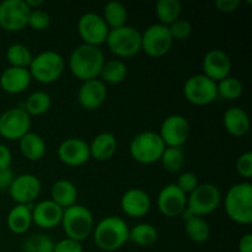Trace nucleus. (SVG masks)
I'll list each match as a JSON object with an SVG mask.
<instances>
[{
    "mask_svg": "<svg viewBox=\"0 0 252 252\" xmlns=\"http://www.w3.org/2000/svg\"><path fill=\"white\" fill-rule=\"evenodd\" d=\"M102 19L110 30L125 26L128 19L127 7L121 1H108L103 7Z\"/></svg>",
    "mask_w": 252,
    "mask_h": 252,
    "instance_id": "c85d7f7f",
    "label": "nucleus"
},
{
    "mask_svg": "<svg viewBox=\"0 0 252 252\" xmlns=\"http://www.w3.org/2000/svg\"><path fill=\"white\" fill-rule=\"evenodd\" d=\"M32 76L27 68L9 66L0 75V88L7 94H21L30 86Z\"/></svg>",
    "mask_w": 252,
    "mask_h": 252,
    "instance_id": "4be33fe9",
    "label": "nucleus"
},
{
    "mask_svg": "<svg viewBox=\"0 0 252 252\" xmlns=\"http://www.w3.org/2000/svg\"><path fill=\"white\" fill-rule=\"evenodd\" d=\"M63 212L52 199H46L32 207V223L42 229H53L62 223Z\"/></svg>",
    "mask_w": 252,
    "mask_h": 252,
    "instance_id": "aec40b11",
    "label": "nucleus"
},
{
    "mask_svg": "<svg viewBox=\"0 0 252 252\" xmlns=\"http://www.w3.org/2000/svg\"><path fill=\"white\" fill-rule=\"evenodd\" d=\"M107 97V86L100 79L83 81L78 91V102L88 111L97 110Z\"/></svg>",
    "mask_w": 252,
    "mask_h": 252,
    "instance_id": "a211bd4d",
    "label": "nucleus"
},
{
    "mask_svg": "<svg viewBox=\"0 0 252 252\" xmlns=\"http://www.w3.org/2000/svg\"><path fill=\"white\" fill-rule=\"evenodd\" d=\"M32 224L31 204H15L6 217V225L11 233L21 235L30 229Z\"/></svg>",
    "mask_w": 252,
    "mask_h": 252,
    "instance_id": "b1692460",
    "label": "nucleus"
},
{
    "mask_svg": "<svg viewBox=\"0 0 252 252\" xmlns=\"http://www.w3.org/2000/svg\"><path fill=\"white\" fill-rule=\"evenodd\" d=\"M12 155L9 148L4 144H0V170H7L11 166Z\"/></svg>",
    "mask_w": 252,
    "mask_h": 252,
    "instance_id": "c03bdc74",
    "label": "nucleus"
},
{
    "mask_svg": "<svg viewBox=\"0 0 252 252\" xmlns=\"http://www.w3.org/2000/svg\"><path fill=\"white\" fill-rule=\"evenodd\" d=\"M152 207L149 194L140 189H130L121 198V208L130 218H142Z\"/></svg>",
    "mask_w": 252,
    "mask_h": 252,
    "instance_id": "412c9836",
    "label": "nucleus"
},
{
    "mask_svg": "<svg viewBox=\"0 0 252 252\" xmlns=\"http://www.w3.org/2000/svg\"><path fill=\"white\" fill-rule=\"evenodd\" d=\"M236 171L244 179L252 176V153L248 152L241 154L236 160Z\"/></svg>",
    "mask_w": 252,
    "mask_h": 252,
    "instance_id": "a19ab883",
    "label": "nucleus"
},
{
    "mask_svg": "<svg viewBox=\"0 0 252 252\" xmlns=\"http://www.w3.org/2000/svg\"><path fill=\"white\" fill-rule=\"evenodd\" d=\"M129 240L143 248H148L157 243L158 230L149 223L138 224L134 228L129 229Z\"/></svg>",
    "mask_w": 252,
    "mask_h": 252,
    "instance_id": "473e14b6",
    "label": "nucleus"
},
{
    "mask_svg": "<svg viewBox=\"0 0 252 252\" xmlns=\"http://www.w3.org/2000/svg\"><path fill=\"white\" fill-rule=\"evenodd\" d=\"M221 194L213 184H199L194 191L187 196V212L192 216L204 217L213 213L219 207Z\"/></svg>",
    "mask_w": 252,
    "mask_h": 252,
    "instance_id": "6e6552de",
    "label": "nucleus"
},
{
    "mask_svg": "<svg viewBox=\"0 0 252 252\" xmlns=\"http://www.w3.org/2000/svg\"><path fill=\"white\" fill-rule=\"evenodd\" d=\"M184 95L187 101L193 105H209L218 97L217 83L204 74H196L185 81Z\"/></svg>",
    "mask_w": 252,
    "mask_h": 252,
    "instance_id": "1a4fd4ad",
    "label": "nucleus"
},
{
    "mask_svg": "<svg viewBox=\"0 0 252 252\" xmlns=\"http://www.w3.org/2000/svg\"><path fill=\"white\" fill-rule=\"evenodd\" d=\"M58 158L63 164L68 166H81L86 164L91 158L89 143L81 138H68L59 144Z\"/></svg>",
    "mask_w": 252,
    "mask_h": 252,
    "instance_id": "f3484780",
    "label": "nucleus"
},
{
    "mask_svg": "<svg viewBox=\"0 0 252 252\" xmlns=\"http://www.w3.org/2000/svg\"><path fill=\"white\" fill-rule=\"evenodd\" d=\"M78 32L84 43L100 47L102 43H106L110 29L101 15L85 12L78 21Z\"/></svg>",
    "mask_w": 252,
    "mask_h": 252,
    "instance_id": "f8f14e48",
    "label": "nucleus"
},
{
    "mask_svg": "<svg viewBox=\"0 0 252 252\" xmlns=\"http://www.w3.org/2000/svg\"><path fill=\"white\" fill-rule=\"evenodd\" d=\"M224 208L233 221L249 225L252 223V185L250 182L235 184L228 189Z\"/></svg>",
    "mask_w": 252,
    "mask_h": 252,
    "instance_id": "7ed1b4c3",
    "label": "nucleus"
},
{
    "mask_svg": "<svg viewBox=\"0 0 252 252\" xmlns=\"http://www.w3.org/2000/svg\"><path fill=\"white\" fill-rule=\"evenodd\" d=\"M166 145L159 133L142 132L135 135L129 144V154L139 164L149 165L159 161Z\"/></svg>",
    "mask_w": 252,
    "mask_h": 252,
    "instance_id": "423d86ee",
    "label": "nucleus"
},
{
    "mask_svg": "<svg viewBox=\"0 0 252 252\" xmlns=\"http://www.w3.org/2000/svg\"><path fill=\"white\" fill-rule=\"evenodd\" d=\"M155 11L160 24L170 26L181 16L182 4L180 0H159L155 6Z\"/></svg>",
    "mask_w": 252,
    "mask_h": 252,
    "instance_id": "7c9ffc66",
    "label": "nucleus"
},
{
    "mask_svg": "<svg viewBox=\"0 0 252 252\" xmlns=\"http://www.w3.org/2000/svg\"><path fill=\"white\" fill-rule=\"evenodd\" d=\"M49 25H51V16L48 15V12L39 9H34L30 11L27 26L36 30V31H43V30L48 29Z\"/></svg>",
    "mask_w": 252,
    "mask_h": 252,
    "instance_id": "4c0bfd02",
    "label": "nucleus"
},
{
    "mask_svg": "<svg viewBox=\"0 0 252 252\" xmlns=\"http://www.w3.org/2000/svg\"><path fill=\"white\" fill-rule=\"evenodd\" d=\"M41 189V181L36 175L21 174L15 176L9 193L16 204H31L39 196Z\"/></svg>",
    "mask_w": 252,
    "mask_h": 252,
    "instance_id": "dca6fc26",
    "label": "nucleus"
},
{
    "mask_svg": "<svg viewBox=\"0 0 252 252\" xmlns=\"http://www.w3.org/2000/svg\"><path fill=\"white\" fill-rule=\"evenodd\" d=\"M204 75L208 76L213 81L223 80L229 76L231 70V61L228 54L221 49H212L203 58Z\"/></svg>",
    "mask_w": 252,
    "mask_h": 252,
    "instance_id": "6ab92c4d",
    "label": "nucleus"
},
{
    "mask_svg": "<svg viewBox=\"0 0 252 252\" xmlns=\"http://www.w3.org/2000/svg\"><path fill=\"white\" fill-rule=\"evenodd\" d=\"M52 201L58 204L61 208L66 209L76 204L78 189L69 180H58L53 184L51 189Z\"/></svg>",
    "mask_w": 252,
    "mask_h": 252,
    "instance_id": "a878e982",
    "label": "nucleus"
},
{
    "mask_svg": "<svg viewBox=\"0 0 252 252\" xmlns=\"http://www.w3.org/2000/svg\"><path fill=\"white\" fill-rule=\"evenodd\" d=\"M174 39L169 27L161 24L150 25L142 32V51L153 58L165 56L171 49Z\"/></svg>",
    "mask_w": 252,
    "mask_h": 252,
    "instance_id": "9d476101",
    "label": "nucleus"
},
{
    "mask_svg": "<svg viewBox=\"0 0 252 252\" xmlns=\"http://www.w3.org/2000/svg\"><path fill=\"white\" fill-rule=\"evenodd\" d=\"M54 241L46 234H33L22 244V252H53Z\"/></svg>",
    "mask_w": 252,
    "mask_h": 252,
    "instance_id": "e433bc0d",
    "label": "nucleus"
},
{
    "mask_svg": "<svg viewBox=\"0 0 252 252\" xmlns=\"http://www.w3.org/2000/svg\"><path fill=\"white\" fill-rule=\"evenodd\" d=\"M182 216L185 217V230L187 236L197 244L206 243L211 236V228L208 223L202 217L189 214L187 209H185Z\"/></svg>",
    "mask_w": 252,
    "mask_h": 252,
    "instance_id": "bb28decb",
    "label": "nucleus"
},
{
    "mask_svg": "<svg viewBox=\"0 0 252 252\" xmlns=\"http://www.w3.org/2000/svg\"><path fill=\"white\" fill-rule=\"evenodd\" d=\"M158 208L167 218L181 216L187 207V194L176 184H169L161 189L158 196Z\"/></svg>",
    "mask_w": 252,
    "mask_h": 252,
    "instance_id": "2eb2a0df",
    "label": "nucleus"
},
{
    "mask_svg": "<svg viewBox=\"0 0 252 252\" xmlns=\"http://www.w3.org/2000/svg\"><path fill=\"white\" fill-rule=\"evenodd\" d=\"M64 66V59L58 52L44 51L32 58L29 70L32 79H36L38 83L52 84L61 78Z\"/></svg>",
    "mask_w": 252,
    "mask_h": 252,
    "instance_id": "0eeeda50",
    "label": "nucleus"
},
{
    "mask_svg": "<svg viewBox=\"0 0 252 252\" xmlns=\"http://www.w3.org/2000/svg\"><path fill=\"white\" fill-rule=\"evenodd\" d=\"M160 138L169 148H181L189 137V123L181 115H171L164 120L160 127Z\"/></svg>",
    "mask_w": 252,
    "mask_h": 252,
    "instance_id": "4468645a",
    "label": "nucleus"
},
{
    "mask_svg": "<svg viewBox=\"0 0 252 252\" xmlns=\"http://www.w3.org/2000/svg\"><path fill=\"white\" fill-rule=\"evenodd\" d=\"M20 150L27 160L37 161L46 155V142L37 133L29 132L19 140Z\"/></svg>",
    "mask_w": 252,
    "mask_h": 252,
    "instance_id": "cd10ccee",
    "label": "nucleus"
},
{
    "mask_svg": "<svg viewBox=\"0 0 252 252\" xmlns=\"http://www.w3.org/2000/svg\"><path fill=\"white\" fill-rule=\"evenodd\" d=\"M31 128V117L20 107H12L0 115V135L6 140H20Z\"/></svg>",
    "mask_w": 252,
    "mask_h": 252,
    "instance_id": "9b49d317",
    "label": "nucleus"
},
{
    "mask_svg": "<svg viewBox=\"0 0 252 252\" xmlns=\"http://www.w3.org/2000/svg\"><path fill=\"white\" fill-rule=\"evenodd\" d=\"M93 236L94 243L100 250L113 252L120 250L129 240V228L121 217L108 216L96 224Z\"/></svg>",
    "mask_w": 252,
    "mask_h": 252,
    "instance_id": "f257e3e1",
    "label": "nucleus"
},
{
    "mask_svg": "<svg viewBox=\"0 0 252 252\" xmlns=\"http://www.w3.org/2000/svg\"><path fill=\"white\" fill-rule=\"evenodd\" d=\"M32 58L33 56H32L31 51L25 44L14 43L6 49V59L10 66L29 69Z\"/></svg>",
    "mask_w": 252,
    "mask_h": 252,
    "instance_id": "72a5a7b5",
    "label": "nucleus"
},
{
    "mask_svg": "<svg viewBox=\"0 0 252 252\" xmlns=\"http://www.w3.org/2000/svg\"><path fill=\"white\" fill-rule=\"evenodd\" d=\"M162 167L169 172H179L185 164V152L182 148H165L159 160Z\"/></svg>",
    "mask_w": 252,
    "mask_h": 252,
    "instance_id": "c9c22d12",
    "label": "nucleus"
},
{
    "mask_svg": "<svg viewBox=\"0 0 252 252\" xmlns=\"http://www.w3.org/2000/svg\"><path fill=\"white\" fill-rule=\"evenodd\" d=\"M239 252H252V234L246 233L241 236L238 245Z\"/></svg>",
    "mask_w": 252,
    "mask_h": 252,
    "instance_id": "49530a36",
    "label": "nucleus"
},
{
    "mask_svg": "<svg viewBox=\"0 0 252 252\" xmlns=\"http://www.w3.org/2000/svg\"><path fill=\"white\" fill-rule=\"evenodd\" d=\"M106 44L118 58H130L142 51V32L125 25L108 32Z\"/></svg>",
    "mask_w": 252,
    "mask_h": 252,
    "instance_id": "39448f33",
    "label": "nucleus"
},
{
    "mask_svg": "<svg viewBox=\"0 0 252 252\" xmlns=\"http://www.w3.org/2000/svg\"><path fill=\"white\" fill-rule=\"evenodd\" d=\"M240 0H217L214 2L217 9L220 12H225V14H230L238 10V7L240 6Z\"/></svg>",
    "mask_w": 252,
    "mask_h": 252,
    "instance_id": "37998d69",
    "label": "nucleus"
},
{
    "mask_svg": "<svg viewBox=\"0 0 252 252\" xmlns=\"http://www.w3.org/2000/svg\"><path fill=\"white\" fill-rule=\"evenodd\" d=\"M90 155L97 161H106L115 155L117 150V138L110 132H102L96 135L89 144Z\"/></svg>",
    "mask_w": 252,
    "mask_h": 252,
    "instance_id": "393cba45",
    "label": "nucleus"
},
{
    "mask_svg": "<svg viewBox=\"0 0 252 252\" xmlns=\"http://www.w3.org/2000/svg\"><path fill=\"white\" fill-rule=\"evenodd\" d=\"M53 252H84V248L79 241L65 238L54 244Z\"/></svg>",
    "mask_w": 252,
    "mask_h": 252,
    "instance_id": "79ce46f5",
    "label": "nucleus"
},
{
    "mask_svg": "<svg viewBox=\"0 0 252 252\" xmlns=\"http://www.w3.org/2000/svg\"><path fill=\"white\" fill-rule=\"evenodd\" d=\"M223 125L229 134L234 137H244L250 129V118L245 110L234 106L224 112Z\"/></svg>",
    "mask_w": 252,
    "mask_h": 252,
    "instance_id": "5701e85b",
    "label": "nucleus"
},
{
    "mask_svg": "<svg viewBox=\"0 0 252 252\" xmlns=\"http://www.w3.org/2000/svg\"><path fill=\"white\" fill-rule=\"evenodd\" d=\"M30 11L25 0H4L0 2V27L9 32L21 31L27 26Z\"/></svg>",
    "mask_w": 252,
    "mask_h": 252,
    "instance_id": "ddd939ff",
    "label": "nucleus"
},
{
    "mask_svg": "<svg viewBox=\"0 0 252 252\" xmlns=\"http://www.w3.org/2000/svg\"><path fill=\"white\" fill-rule=\"evenodd\" d=\"M52 106V98L46 91H34L26 98L24 110L29 116H42L49 111Z\"/></svg>",
    "mask_w": 252,
    "mask_h": 252,
    "instance_id": "2f4dec72",
    "label": "nucleus"
},
{
    "mask_svg": "<svg viewBox=\"0 0 252 252\" xmlns=\"http://www.w3.org/2000/svg\"><path fill=\"white\" fill-rule=\"evenodd\" d=\"M61 225L66 238L81 243L93 234L95 228L93 213L90 209L81 204H74L64 209Z\"/></svg>",
    "mask_w": 252,
    "mask_h": 252,
    "instance_id": "20e7f679",
    "label": "nucleus"
},
{
    "mask_svg": "<svg viewBox=\"0 0 252 252\" xmlns=\"http://www.w3.org/2000/svg\"><path fill=\"white\" fill-rule=\"evenodd\" d=\"M14 179L15 175L12 170H0V191H5V189L9 191Z\"/></svg>",
    "mask_w": 252,
    "mask_h": 252,
    "instance_id": "a18cd8bd",
    "label": "nucleus"
},
{
    "mask_svg": "<svg viewBox=\"0 0 252 252\" xmlns=\"http://www.w3.org/2000/svg\"><path fill=\"white\" fill-rule=\"evenodd\" d=\"M217 93H218V96L223 97L224 100L233 101L243 95L244 85L238 78L229 75L217 83Z\"/></svg>",
    "mask_w": 252,
    "mask_h": 252,
    "instance_id": "f704fd0d",
    "label": "nucleus"
},
{
    "mask_svg": "<svg viewBox=\"0 0 252 252\" xmlns=\"http://www.w3.org/2000/svg\"><path fill=\"white\" fill-rule=\"evenodd\" d=\"M169 27L170 34H171L172 39H176V41H184V39L189 38L191 36L192 32V25L191 22L184 20L180 17L179 20H176L175 22H172Z\"/></svg>",
    "mask_w": 252,
    "mask_h": 252,
    "instance_id": "58836bf2",
    "label": "nucleus"
},
{
    "mask_svg": "<svg viewBox=\"0 0 252 252\" xmlns=\"http://www.w3.org/2000/svg\"><path fill=\"white\" fill-rule=\"evenodd\" d=\"M128 69L121 59H111L105 62L100 73V80L105 84H120L127 78Z\"/></svg>",
    "mask_w": 252,
    "mask_h": 252,
    "instance_id": "c756f323",
    "label": "nucleus"
},
{
    "mask_svg": "<svg viewBox=\"0 0 252 252\" xmlns=\"http://www.w3.org/2000/svg\"><path fill=\"white\" fill-rule=\"evenodd\" d=\"M105 64V56L100 47L80 44L76 47L69 58V69L75 78L81 81L97 79Z\"/></svg>",
    "mask_w": 252,
    "mask_h": 252,
    "instance_id": "f03ea898",
    "label": "nucleus"
},
{
    "mask_svg": "<svg viewBox=\"0 0 252 252\" xmlns=\"http://www.w3.org/2000/svg\"><path fill=\"white\" fill-rule=\"evenodd\" d=\"M199 185L198 177L196 176V174L193 172H184V174L180 175V177L177 179L176 186L181 189L184 193H186L189 196L192 191L197 189V186Z\"/></svg>",
    "mask_w": 252,
    "mask_h": 252,
    "instance_id": "ea45409f",
    "label": "nucleus"
}]
</instances>
